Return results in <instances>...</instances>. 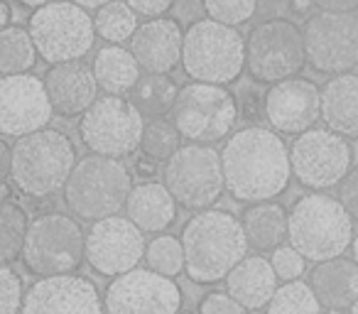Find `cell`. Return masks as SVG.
<instances>
[{"label": "cell", "mask_w": 358, "mask_h": 314, "mask_svg": "<svg viewBox=\"0 0 358 314\" xmlns=\"http://www.w3.org/2000/svg\"><path fill=\"white\" fill-rule=\"evenodd\" d=\"M226 192L238 201H273L292 177V162L285 140L263 125L236 130L221 150Z\"/></svg>", "instance_id": "cell-1"}, {"label": "cell", "mask_w": 358, "mask_h": 314, "mask_svg": "<svg viewBox=\"0 0 358 314\" xmlns=\"http://www.w3.org/2000/svg\"><path fill=\"white\" fill-rule=\"evenodd\" d=\"M187 270L192 283L214 285L226 280L231 270L248 258V236L234 214L221 209L196 211L182 231Z\"/></svg>", "instance_id": "cell-2"}, {"label": "cell", "mask_w": 358, "mask_h": 314, "mask_svg": "<svg viewBox=\"0 0 358 314\" xmlns=\"http://www.w3.org/2000/svg\"><path fill=\"white\" fill-rule=\"evenodd\" d=\"M76 167V148L62 130L45 128L40 133L17 138L13 145L10 180L22 194L32 199L64 190Z\"/></svg>", "instance_id": "cell-3"}, {"label": "cell", "mask_w": 358, "mask_h": 314, "mask_svg": "<svg viewBox=\"0 0 358 314\" xmlns=\"http://www.w3.org/2000/svg\"><path fill=\"white\" fill-rule=\"evenodd\" d=\"M289 245L312 263L341 258L353 245V219L331 194L312 192L289 211Z\"/></svg>", "instance_id": "cell-4"}, {"label": "cell", "mask_w": 358, "mask_h": 314, "mask_svg": "<svg viewBox=\"0 0 358 314\" xmlns=\"http://www.w3.org/2000/svg\"><path fill=\"white\" fill-rule=\"evenodd\" d=\"M133 192V177L128 167L115 157L91 155L76 162L64 187V201L81 221H103L125 209Z\"/></svg>", "instance_id": "cell-5"}, {"label": "cell", "mask_w": 358, "mask_h": 314, "mask_svg": "<svg viewBox=\"0 0 358 314\" xmlns=\"http://www.w3.org/2000/svg\"><path fill=\"white\" fill-rule=\"evenodd\" d=\"M182 66L187 76L201 84L226 86L245 69V37L238 27L216 20H196L185 32Z\"/></svg>", "instance_id": "cell-6"}, {"label": "cell", "mask_w": 358, "mask_h": 314, "mask_svg": "<svg viewBox=\"0 0 358 314\" xmlns=\"http://www.w3.org/2000/svg\"><path fill=\"white\" fill-rule=\"evenodd\" d=\"M172 123L194 145H214L231 138L241 118L238 99L226 86L192 81L179 91L169 113Z\"/></svg>", "instance_id": "cell-7"}, {"label": "cell", "mask_w": 358, "mask_h": 314, "mask_svg": "<svg viewBox=\"0 0 358 314\" xmlns=\"http://www.w3.org/2000/svg\"><path fill=\"white\" fill-rule=\"evenodd\" d=\"M30 30L35 47L47 64L79 62L94 47L96 22L84 8L71 0H59L32 13Z\"/></svg>", "instance_id": "cell-8"}, {"label": "cell", "mask_w": 358, "mask_h": 314, "mask_svg": "<svg viewBox=\"0 0 358 314\" xmlns=\"http://www.w3.org/2000/svg\"><path fill=\"white\" fill-rule=\"evenodd\" d=\"M307 64L304 32L292 20L275 17L250 30L245 40V69L260 84L297 79Z\"/></svg>", "instance_id": "cell-9"}, {"label": "cell", "mask_w": 358, "mask_h": 314, "mask_svg": "<svg viewBox=\"0 0 358 314\" xmlns=\"http://www.w3.org/2000/svg\"><path fill=\"white\" fill-rule=\"evenodd\" d=\"M86 258V236L71 216L52 211L30 221L22 263L32 275H69Z\"/></svg>", "instance_id": "cell-10"}, {"label": "cell", "mask_w": 358, "mask_h": 314, "mask_svg": "<svg viewBox=\"0 0 358 314\" xmlns=\"http://www.w3.org/2000/svg\"><path fill=\"white\" fill-rule=\"evenodd\" d=\"M145 115L133 101L123 96H101L96 104L81 115L79 135L81 143L94 155L103 157H128L143 143Z\"/></svg>", "instance_id": "cell-11"}, {"label": "cell", "mask_w": 358, "mask_h": 314, "mask_svg": "<svg viewBox=\"0 0 358 314\" xmlns=\"http://www.w3.org/2000/svg\"><path fill=\"white\" fill-rule=\"evenodd\" d=\"M164 187L185 209H211L226 190L221 152L211 145H185L164 165Z\"/></svg>", "instance_id": "cell-12"}, {"label": "cell", "mask_w": 358, "mask_h": 314, "mask_svg": "<svg viewBox=\"0 0 358 314\" xmlns=\"http://www.w3.org/2000/svg\"><path fill=\"white\" fill-rule=\"evenodd\" d=\"M351 145L343 135L329 128H312L297 135L289 148L292 175L312 192L331 190L341 185L351 172Z\"/></svg>", "instance_id": "cell-13"}, {"label": "cell", "mask_w": 358, "mask_h": 314, "mask_svg": "<svg viewBox=\"0 0 358 314\" xmlns=\"http://www.w3.org/2000/svg\"><path fill=\"white\" fill-rule=\"evenodd\" d=\"M312 69L322 74H351L358 64V17L351 13H317L302 27Z\"/></svg>", "instance_id": "cell-14"}, {"label": "cell", "mask_w": 358, "mask_h": 314, "mask_svg": "<svg viewBox=\"0 0 358 314\" xmlns=\"http://www.w3.org/2000/svg\"><path fill=\"white\" fill-rule=\"evenodd\" d=\"M106 314H179L182 290L174 278L135 268L106 287Z\"/></svg>", "instance_id": "cell-15"}, {"label": "cell", "mask_w": 358, "mask_h": 314, "mask_svg": "<svg viewBox=\"0 0 358 314\" xmlns=\"http://www.w3.org/2000/svg\"><path fill=\"white\" fill-rule=\"evenodd\" d=\"M148 253L145 236L128 216L96 221L86 236V260L99 275L118 278L140 265Z\"/></svg>", "instance_id": "cell-16"}, {"label": "cell", "mask_w": 358, "mask_h": 314, "mask_svg": "<svg viewBox=\"0 0 358 314\" xmlns=\"http://www.w3.org/2000/svg\"><path fill=\"white\" fill-rule=\"evenodd\" d=\"M55 106L47 94L45 79L15 74L0 79V130L8 138H25L50 125Z\"/></svg>", "instance_id": "cell-17"}, {"label": "cell", "mask_w": 358, "mask_h": 314, "mask_svg": "<svg viewBox=\"0 0 358 314\" xmlns=\"http://www.w3.org/2000/svg\"><path fill=\"white\" fill-rule=\"evenodd\" d=\"M263 113L275 133L302 135L322 118V89L309 79L273 84V89L265 94Z\"/></svg>", "instance_id": "cell-18"}, {"label": "cell", "mask_w": 358, "mask_h": 314, "mask_svg": "<svg viewBox=\"0 0 358 314\" xmlns=\"http://www.w3.org/2000/svg\"><path fill=\"white\" fill-rule=\"evenodd\" d=\"M106 304L91 280L81 275L40 278L25 294L20 314H103Z\"/></svg>", "instance_id": "cell-19"}, {"label": "cell", "mask_w": 358, "mask_h": 314, "mask_svg": "<svg viewBox=\"0 0 358 314\" xmlns=\"http://www.w3.org/2000/svg\"><path fill=\"white\" fill-rule=\"evenodd\" d=\"M130 52L138 59L140 69L148 74H169L177 64H182L185 55V32L172 17L148 20L138 27L130 40Z\"/></svg>", "instance_id": "cell-20"}, {"label": "cell", "mask_w": 358, "mask_h": 314, "mask_svg": "<svg viewBox=\"0 0 358 314\" xmlns=\"http://www.w3.org/2000/svg\"><path fill=\"white\" fill-rule=\"evenodd\" d=\"M45 86L55 113L64 118L84 115L96 104V91H99L94 66L81 59L50 66V71L45 74Z\"/></svg>", "instance_id": "cell-21"}, {"label": "cell", "mask_w": 358, "mask_h": 314, "mask_svg": "<svg viewBox=\"0 0 358 314\" xmlns=\"http://www.w3.org/2000/svg\"><path fill=\"white\" fill-rule=\"evenodd\" d=\"M278 280L280 278L273 268V260L263 255H248L226 278V292L238 299L245 309H260L268 307L270 299L275 297Z\"/></svg>", "instance_id": "cell-22"}, {"label": "cell", "mask_w": 358, "mask_h": 314, "mask_svg": "<svg viewBox=\"0 0 358 314\" xmlns=\"http://www.w3.org/2000/svg\"><path fill=\"white\" fill-rule=\"evenodd\" d=\"M125 211H128V219L143 234H162L164 229L174 224L177 199L159 182H143V185L133 187Z\"/></svg>", "instance_id": "cell-23"}, {"label": "cell", "mask_w": 358, "mask_h": 314, "mask_svg": "<svg viewBox=\"0 0 358 314\" xmlns=\"http://www.w3.org/2000/svg\"><path fill=\"white\" fill-rule=\"evenodd\" d=\"M322 120L343 138H358V76L338 74L322 89Z\"/></svg>", "instance_id": "cell-24"}, {"label": "cell", "mask_w": 358, "mask_h": 314, "mask_svg": "<svg viewBox=\"0 0 358 314\" xmlns=\"http://www.w3.org/2000/svg\"><path fill=\"white\" fill-rule=\"evenodd\" d=\"M312 290L319 302L329 309H348L358 299V263L346 258H334L319 263L312 273Z\"/></svg>", "instance_id": "cell-25"}, {"label": "cell", "mask_w": 358, "mask_h": 314, "mask_svg": "<svg viewBox=\"0 0 358 314\" xmlns=\"http://www.w3.org/2000/svg\"><path fill=\"white\" fill-rule=\"evenodd\" d=\"M243 231L250 248L278 250L289 238V214L275 201H260L243 211Z\"/></svg>", "instance_id": "cell-26"}, {"label": "cell", "mask_w": 358, "mask_h": 314, "mask_svg": "<svg viewBox=\"0 0 358 314\" xmlns=\"http://www.w3.org/2000/svg\"><path fill=\"white\" fill-rule=\"evenodd\" d=\"M94 74L99 86L106 91V96H123L135 91L140 84V64L130 50H123L120 45H108L99 50L94 59Z\"/></svg>", "instance_id": "cell-27"}, {"label": "cell", "mask_w": 358, "mask_h": 314, "mask_svg": "<svg viewBox=\"0 0 358 314\" xmlns=\"http://www.w3.org/2000/svg\"><path fill=\"white\" fill-rule=\"evenodd\" d=\"M179 91L182 89H177V84L167 74H145L133 91V104L148 118H164L172 113Z\"/></svg>", "instance_id": "cell-28"}, {"label": "cell", "mask_w": 358, "mask_h": 314, "mask_svg": "<svg viewBox=\"0 0 358 314\" xmlns=\"http://www.w3.org/2000/svg\"><path fill=\"white\" fill-rule=\"evenodd\" d=\"M37 47L30 30L8 27L0 30V71L3 76L27 74L37 62Z\"/></svg>", "instance_id": "cell-29"}, {"label": "cell", "mask_w": 358, "mask_h": 314, "mask_svg": "<svg viewBox=\"0 0 358 314\" xmlns=\"http://www.w3.org/2000/svg\"><path fill=\"white\" fill-rule=\"evenodd\" d=\"M27 231H30L27 211L17 201L6 199L3 211H0V255H3L6 265H10L13 260L22 255Z\"/></svg>", "instance_id": "cell-30"}, {"label": "cell", "mask_w": 358, "mask_h": 314, "mask_svg": "<svg viewBox=\"0 0 358 314\" xmlns=\"http://www.w3.org/2000/svg\"><path fill=\"white\" fill-rule=\"evenodd\" d=\"M94 22L99 37L110 42V45L133 40L135 32H138V13L125 0H113V3L103 6L99 10V15L94 17Z\"/></svg>", "instance_id": "cell-31"}, {"label": "cell", "mask_w": 358, "mask_h": 314, "mask_svg": "<svg viewBox=\"0 0 358 314\" xmlns=\"http://www.w3.org/2000/svg\"><path fill=\"white\" fill-rule=\"evenodd\" d=\"M182 148H185L182 145V133H179L172 120L155 118L145 125L140 150H143V155L150 162H164L167 165Z\"/></svg>", "instance_id": "cell-32"}, {"label": "cell", "mask_w": 358, "mask_h": 314, "mask_svg": "<svg viewBox=\"0 0 358 314\" xmlns=\"http://www.w3.org/2000/svg\"><path fill=\"white\" fill-rule=\"evenodd\" d=\"M265 314H322V302L312 285L294 280L278 287L275 297L265 307Z\"/></svg>", "instance_id": "cell-33"}, {"label": "cell", "mask_w": 358, "mask_h": 314, "mask_svg": "<svg viewBox=\"0 0 358 314\" xmlns=\"http://www.w3.org/2000/svg\"><path fill=\"white\" fill-rule=\"evenodd\" d=\"M145 260L150 270L167 275V278H177L182 270H187L185 245H182V238H174V236H157L150 241Z\"/></svg>", "instance_id": "cell-34"}, {"label": "cell", "mask_w": 358, "mask_h": 314, "mask_svg": "<svg viewBox=\"0 0 358 314\" xmlns=\"http://www.w3.org/2000/svg\"><path fill=\"white\" fill-rule=\"evenodd\" d=\"M211 20L229 27H241L255 15L258 0H201Z\"/></svg>", "instance_id": "cell-35"}, {"label": "cell", "mask_w": 358, "mask_h": 314, "mask_svg": "<svg viewBox=\"0 0 358 314\" xmlns=\"http://www.w3.org/2000/svg\"><path fill=\"white\" fill-rule=\"evenodd\" d=\"M304 263H307V258L294 245H280L278 250H273V268L278 278L285 280V283H294V280L302 278Z\"/></svg>", "instance_id": "cell-36"}, {"label": "cell", "mask_w": 358, "mask_h": 314, "mask_svg": "<svg viewBox=\"0 0 358 314\" xmlns=\"http://www.w3.org/2000/svg\"><path fill=\"white\" fill-rule=\"evenodd\" d=\"M0 292H3V314H20L25 304L22 280L10 265L0 268Z\"/></svg>", "instance_id": "cell-37"}, {"label": "cell", "mask_w": 358, "mask_h": 314, "mask_svg": "<svg viewBox=\"0 0 358 314\" xmlns=\"http://www.w3.org/2000/svg\"><path fill=\"white\" fill-rule=\"evenodd\" d=\"M199 314H248V309L229 292H211L201 299Z\"/></svg>", "instance_id": "cell-38"}, {"label": "cell", "mask_w": 358, "mask_h": 314, "mask_svg": "<svg viewBox=\"0 0 358 314\" xmlns=\"http://www.w3.org/2000/svg\"><path fill=\"white\" fill-rule=\"evenodd\" d=\"M338 201L351 214V219L358 221V167L348 172L341 185H338Z\"/></svg>", "instance_id": "cell-39"}, {"label": "cell", "mask_w": 358, "mask_h": 314, "mask_svg": "<svg viewBox=\"0 0 358 314\" xmlns=\"http://www.w3.org/2000/svg\"><path fill=\"white\" fill-rule=\"evenodd\" d=\"M125 3H128V6L138 13V15L152 17V20L162 17L164 13L174 6V0H125Z\"/></svg>", "instance_id": "cell-40"}, {"label": "cell", "mask_w": 358, "mask_h": 314, "mask_svg": "<svg viewBox=\"0 0 358 314\" xmlns=\"http://www.w3.org/2000/svg\"><path fill=\"white\" fill-rule=\"evenodd\" d=\"M319 13H356L358 0H314Z\"/></svg>", "instance_id": "cell-41"}, {"label": "cell", "mask_w": 358, "mask_h": 314, "mask_svg": "<svg viewBox=\"0 0 358 314\" xmlns=\"http://www.w3.org/2000/svg\"><path fill=\"white\" fill-rule=\"evenodd\" d=\"M0 152H3V175L6 180H10V172H13V148L3 140L0 143Z\"/></svg>", "instance_id": "cell-42"}, {"label": "cell", "mask_w": 358, "mask_h": 314, "mask_svg": "<svg viewBox=\"0 0 358 314\" xmlns=\"http://www.w3.org/2000/svg\"><path fill=\"white\" fill-rule=\"evenodd\" d=\"M312 8H314V0H292V13L294 15H302V17H312Z\"/></svg>", "instance_id": "cell-43"}, {"label": "cell", "mask_w": 358, "mask_h": 314, "mask_svg": "<svg viewBox=\"0 0 358 314\" xmlns=\"http://www.w3.org/2000/svg\"><path fill=\"white\" fill-rule=\"evenodd\" d=\"M10 22H13L10 3H8V0H0V27H3V30H8V27H13Z\"/></svg>", "instance_id": "cell-44"}, {"label": "cell", "mask_w": 358, "mask_h": 314, "mask_svg": "<svg viewBox=\"0 0 358 314\" xmlns=\"http://www.w3.org/2000/svg\"><path fill=\"white\" fill-rule=\"evenodd\" d=\"M71 3H76V6L84 8V10H101V8L113 3V0H71Z\"/></svg>", "instance_id": "cell-45"}, {"label": "cell", "mask_w": 358, "mask_h": 314, "mask_svg": "<svg viewBox=\"0 0 358 314\" xmlns=\"http://www.w3.org/2000/svg\"><path fill=\"white\" fill-rule=\"evenodd\" d=\"M22 6H27V8H45V6H50V3H55V0H20Z\"/></svg>", "instance_id": "cell-46"}, {"label": "cell", "mask_w": 358, "mask_h": 314, "mask_svg": "<svg viewBox=\"0 0 358 314\" xmlns=\"http://www.w3.org/2000/svg\"><path fill=\"white\" fill-rule=\"evenodd\" d=\"M353 260L358 263V234L353 236Z\"/></svg>", "instance_id": "cell-47"}, {"label": "cell", "mask_w": 358, "mask_h": 314, "mask_svg": "<svg viewBox=\"0 0 358 314\" xmlns=\"http://www.w3.org/2000/svg\"><path fill=\"white\" fill-rule=\"evenodd\" d=\"M327 314H343V309H329Z\"/></svg>", "instance_id": "cell-48"}, {"label": "cell", "mask_w": 358, "mask_h": 314, "mask_svg": "<svg viewBox=\"0 0 358 314\" xmlns=\"http://www.w3.org/2000/svg\"><path fill=\"white\" fill-rule=\"evenodd\" d=\"M351 314H358V299H356V304L351 307Z\"/></svg>", "instance_id": "cell-49"}]
</instances>
